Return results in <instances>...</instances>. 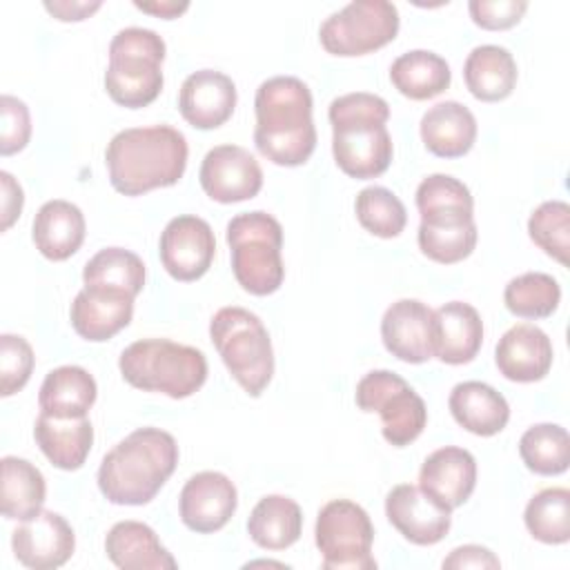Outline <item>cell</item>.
Returning a JSON list of instances; mask_svg holds the SVG:
<instances>
[{"mask_svg":"<svg viewBox=\"0 0 570 570\" xmlns=\"http://www.w3.org/2000/svg\"><path fill=\"white\" fill-rule=\"evenodd\" d=\"M312 91L294 76H274L261 82L254 98L256 149L281 167H298L316 147Z\"/></svg>","mask_w":570,"mask_h":570,"instance_id":"obj_1","label":"cell"},{"mask_svg":"<svg viewBox=\"0 0 570 570\" xmlns=\"http://www.w3.org/2000/svg\"><path fill=\"white\" fill-rule=\"evenodd\" d=\"M187 138L171 125L118 131L105 151L109 183L125 196L176 185L187 167Z\"/></svg>","mask_w":570,"mask_h":570,"instance_id":"obj_2","label":"cell"},{"mask_svg":"<svg viewBox=\"0 0 570 570\" xmlns=\"http://www.w3.org/2000/svg\"><path fill=\"white\" fill-rule=\"evenodd\" d=\"M178 463L176 439L160 428H138L100 461L98 488L116 505L149 503Z\"/></svg>","mask_w":570,"mask_h":570,"instance_id":"obj_3","label":"cell"},{"mask_svg":"<svg viewBox=\"0 0 570 570\" xmlns=\"http://www.w3.org/2000/svg\"><path fill=\"white\" fill-rule=\"evenodd\" d=\"M332 154L343 174L367 180L381 176L392 163V136L385 127L387 102L367 91L338 96L330 102Z\"/></svg>","mask_w":570,"mask_h":570,"instance_id":"obj_4","label":"cell"},{"mask_svg":"<svg viewBox=\"0 0 570 570\" xmlns=\"http://www.w3.org/2000/svg\"><path fill=\"white\" fill-rule=\"evenodd\" d=\"M122 379L142 392L187 399L207 379V358L200 350L169 338H142L127 345L118 358Z\"/></svg>","mask_w":570,"mask_h":570,"instance_id":"obj_5","label":"cell"},{"mask_svg":"<svg viewBox=\"0 0 570 570\" xmlns=\"http://www.w3.org/2000/svg\"><path fill=\"white\" fill-rule=\"evenodd\" d=\"M165 40L145 27L120 29L109 42V67L105 89L109 98L127 109L151 105L163 91Z\"/></svg>","mask_w":570,"mask_h":570,"instance_id":"obj_6","label":"cell"},{"mask_svg":"<svg viewBox=\"0 0 570 570\" xmlns=\"http://www.w3.org/2000/svg\"><path fill=\"white\" fill-rule=\"evenodd\" d=\"M209 338L236 383L261 396L274 374V352L267 327L245 307H220L209 321Z\"/></svg>","mask_w":570,"mask_h":570,"instance_id":"obj_7","label":"cell"},{"mask_svg":"<svg viewBox=\"0 0 570 570\" xmlns=\"http://www.w3.org/2000/svg\"><path fill=\"white\" fill-rule=\"evenodd\" d=\"M232 272L238 285L254 294H274L285 278L281 258L283 227L267 212H245L227 223Z\"/></svg>","mask_w":570,"mask_h":570,"instance_id":"obj_8","label":"cell"},{"mask_svg":"<svg viewBox=\"0 0 570 570\" xmlns=\"http://www.w3.org/2000/svg\"><path fill=\"white\" fill-rule=\"evenodd\" d=\"M316 548L325 570H374V525L370 514L350 499L325 503L314 528Z\"/></svg>","mask_w":570,"mask_h":570,"instance_id":"obj_9","label":"cell"},{"mask_svg":"<svg viewBox=\"0 0 570 570\" xmlns=\"http://www.w3.org/2000/svg\"><path fill=\"white\" fill-rule=\"evenodd\" d=\"M356 405L381 416L383 439L396 448L419 439L428 423L423 399L390 370H372L356 383Z\"/></svg>","mask_w":570,"mask_h":570,"instance_id":"obj_10","label":"cell"},{"mask_svg":"<svg viewBox=\"0 0 570 570\" xmlns=\"http://www.w3.org/2000/svg\"><path fill=\"white\" fill-rule=\"evenodd\" d=\"M399 33V9L387 0H356L334 11L318 29L323 49L332 56H365L392 42Z\"/></svg>","mask_w":570,"mask_h":570,"instance_id":"obj_11","label":"cell"},{"mask_svg":"<svg viewBox=\"0 0 570 570\" xmlns=\"http://www.w3.org/2000/svg\"><path fill=\"white\" fill-rule=\"evenodd\" d=\"M160 263L180 283L198 281L216 256V238L207 220L198 216H176L160 234Z\"/></svg>","mask_w":570,"mask_h":570,"instance_id":"obj_12","label":"cell"},{"mask_svg":"<svg viewBox=\"0 0 570 570\" xmlns=\"http://www.w3.org/2000/svg\"><path fill=\"white\" fill-rule=\"evenodd\" d=\"M198 180L212 200L240 203L261 191L263 169L245 147L218 145L205 154Z\"/></svg>","mask_w":570,"mask_h":570,"instance_id":"obj_13","label":"cell"},{"mask_svg":"<svg viewBox=\"0 0 570 570\" xmlns=\"http://www.w3.org/2000/svg\"><path fill=\"white\" fill-rule=\"evenodd\" d=\"M385 517L414 546L439 543L452 525V510L412 483L387 492Z\"/></svg>","mask_w":570,"mask_h":570,"instance_id":"obj_14","label":"cell"},{"mask_svg":"<svg viewBox=\"0 0 570 570\" xmlns=\"http://www.w3.org/2000/svg\"><path fill=\"white\" fill-rule=\"evenodd\" d=\"M11 548L24 568L53 570L73 554L76 534L62 514L40 510L13 530Z\"/></svg>","mask_w":570,"mask_h":570,"instance_id":"obj_15","label":"cell"},{"mask_svg":"<svg viewBox=\"0 0 570 570\" xmlns=\"http://www.w3.org/2000/svg\"><path fill=\"white\" fill-rule=\"evenodd\" d=\"M238 505V492L232 479L216 470H205L187 479L178 497L180 521L200 534L227 525Z\"/></svg>","mask_w":570,"mask_h":570,"instance_id":"obj_16","label":"cell"},{"mask_svg":"<svg viewBox=\"0 0 570 570\" xmlns=\"http://www.w3.org/2000/svg\"><path fill=\"white\" fill-rule=\"evenodd\" d=\"M381 338L399 361H430L434 356V309L416 298L392 303L381 318Z\"/></svg>","mask_w":570,"mask_h":570,"instance_id":"obj_17","label":"cell"},{"mask_svg":"<svg viewBox=\"0 0 570 570\" xmlns=\"http://www.w3.org/2000/svg\"><path fill=\"white\" fill-rule=\"evenodd\" d=\"M236 107V85L214 69L189 73L178 94L180 116L196 129H216L227 122Z\"/></svg>","mask_w":570,"mask_h":570,"instance_id":"obj_18","label":"cell"},{"mask_svg":"<svg viewBox=\"0 0 570 570\" xmlns=\"http://www.w3.org/2000/svg\"><path fill=\"white\" fill-rule=\"evenodd\" d=\"M494 361L508 381L534 383L552 367V343L541 327L519 323L499 338Z\"/></svg>","mask_w":570,"mask_h":570,"instance_id":"obj_19","label":"cell"},{"mask_svg":"<svg viewBox=\"0 0 570 570\" xmlns=\"http://www.w3.org/2000/svg\"><path fill=\"white\" fill-rule=\"evenodd\" d=\"M131 316L134 296L96 287H82L69 309L71 327L91 343L109 341L131 323Z\"/></svg>","mask_w":570,"mask_h":570,"instance_id":"obj_20","label":"cell"},{"mask_svg":"<svg viewBox=\"0 0 570 570\" xmlns=\"http://www.w3.org/2000/svg\"><path fill=\"white\" fill-rule=\"evenodd\" d=\"M476 485L474 456L456 445L434 450L421 465L419 488L448 505L450 510L463 505Z\"/></svg>","mask_w":570,"mask_h":570,"instance_id":"obj_21","label":"cell"},{"mask_svg":"<svg viewBox=\"0 0 570 570\" xmlns=\"http://www.w3.org/2000/svg\"><path fill=\"white\" fill-rule=\"evenodd\" d=\"M483 343L479 312L463 301H450L434 312V356L448 365L470 363Z\"/></svg>","mask_w":570,"mask_h":570,"instance_id":"obj_22","label":"cell"},{"mask_svg":"<svg viewBox=\"0 0 570 570\" xmlns=\"http://www.w3.org/2000/svg\"><path fill=\"white\" fill-rule=\"evenodd\" d=\"M448 405L454 421L476 436L499 434L510 419V405L505 396L481 381L456 383L450 392Z\"/></svg>","mask_w":570,"mask_h":570,"instance_id":"obj_23","label":"cell"},{"mask_svg":"<svg viewBox=\"0 0 570 570\" xmlns=\"http://www.w3.org/2000/svg\"><path fill=\"white\" fill-rule=\"evenodd\" d=\"M421 140L439 158L465 156L476 140V120L456 100L436 102L421 118Z\"/></svg>","mask_w":570,"mask_h":570,"instance_id":"obj_24","label":"cell"},{"mask_svg":"<svg viewBox=\"0 0 570 570\" xmlns=\"http://www.w3.org/2000/svg\"><path fill=\"white\" fill-rule=\"evenodd\" d=\"M105 552L122 570H174L178 566L156 532L140 521L114 523L105 539Z\"/></svg>","mask_w":570,"mask_h":570,"instance_id":"obj_25","label":"cell"},{"mask_svg":"<svg viewBox=\"0 0 570 570\" xmlns=\"http://www.w3.org/2000/svg\"><path fill=\"white\" fill-rule=\"evenodd\" d=\"M85 216L78 205L69 200H47L31 227L36 249L49 261H67L85 240Z\"/></svg>","mask_w":570,"mask_h":570,"instance_id":"obj_26","label":"cell"},{"mask_svg":"<svg viewBox=\"0 0 570 570\" xmlns=\"http://www.w3.org/2000/svg\"><path fill=\"white\" fill-rule=\"evenodd\" d=\"M33 436L42 454L60 470H78L87 461L94 443V428L87 416L58 419L38 414Z\"/></svg>","mask_w":570,"mask_h":570,"instance_id":"obj_27","label":"cell"},{"mask_svg":"<svg viewBox=\"0 0 570 570\" xmlns=\"http://www.w3.org/2000/svg\"><path fill=\"white\" fill-rule=\"evenodd\" d=\"M416 209L423 225L450 227L474 220L470 189L448 174H432L416 187Z\"/></svg>","mask_w":570,"mask_h":570,"instance_id":"obj_28","label":"cell"},{"mask_svg":"<svg viewBox=\"0 0 570 570\" xmlns=\"http://www.w3.org/2000/svg\"><path fill=\"white\" fill-rule=\"evenodd\" d=\"M98 394L94 376L80 365H60L51 370L38 394L40 412L58 419L87 416Z\"/></svg>","mask_w":570,"mask_h":570,"instance_id":"obj_29","label":"cell"},{"mask_svg":"<svg viewBox=\"0 0 570 570\" xmlns=\"http://www.w3.org/2000/svg\"><path fill=\"white\" fill-rule=\"evenodd\" d=\"M517 62L505 47L481 45L474 47L463 65L465 87L476 100L499 102L508 98L517 85Z\"/></svg>","mask_w":570,"mask_h":570,"instance_id":"obj_30","label":"cell"},{"mask_svg":"<svg viewBox=\"0 0 570 570\" xmlns=\"http://www.w3.org/2000/svg\"><path fill=\"white\" fill-rule=\"evenodd\" d=\"M303 532L301 505L283 494L263 497L249 519L247 534L252 541L265 550H285L298 541Z\"/></svg>","mask_w":570,"mask_h":570,"instance_id":"obj_31","label":"cell"},{"mask_svg":"<svg viewBox=\"0 0 570 570\" xmlns=\"http://www.w3.org/2000/svg\"><path fill=\"white\" fill-rule=\"evenodd\" d=\"M390 80L410 100H430L450 87L452 71L445 58L434 51L412 49L401 53L390 67Z\"/></svg>","mask_w":570,"mask_h":570,"instance_id":"obj_32","label":"cell"},{"mask_svg":"<svg viewBox=\"0 0 570 570\" xmlns=\"http://www.w3.org/2000/svg\"><path fill=\"white\" fill-rule=\"evenodd\" d=\"M2 514L7 519H31L42 510L47 483L42 472L20 456H4L2 461Z\"/></svg>","mask_w":570,"mask_h":570,"instance_id":"obj_33","label":"cell"},{"mask_svg":"<svg viewBox=\"0 0 570 570\" xmlns=\"http://www.w3.org/2000/svg\"><path fill=\"white\" fill-rule=\"evenodd\" d=\"M82 283L85 287L114 289L136 298L145 287V263L129 249L105 247L87 261Z\"/></svg>","mask_w":570,"mask_h":570,"instance_id":"obj_34","label":"cell"},{"mask_svg":"<svg viewBox=\"0 0 570 570\" xmlns=\"http://www.w3.org/2000/svg\"><path fill=\"white\" fill-rule=\"evenodd\" d=\"M519 454L534 474H563L570 465V436L557 423H537L521 434Z\"/></svg>","mask_w":570,"mask_h":570,"instance_id":"obj_35","label":"cell"},{"mask_svg":"<svg viewBox=\"0 0 570 570\" xmlns=\"http://www.w3.org/2000/svg\"><path fill=\"white\" fill-rule=\"evenodd\" d=\"M528 532L548 546H561L570 539V490L546 488L537 492L523 512Z\"/></svg>","mask_w":570,"mask_h":570,"instance_id":"obj_36","label":"cell"},{"mask_svg":"<svg viewBox=\"0 0 570 570\" xmlns=\"http://www.w3.org/2000/svg\"><path fill=\"white\" fill-rule=\"evenodd\" d=\"M561 301V287L557 278L543 272H525L514 276L503 289L505 307L521 318H546Z\"/></svg>","mask_w":570,"mask_h":570,"instance_id":"obj_37","label":"cell"},{"mask_svg":"<svg viewBox=\"0 0 570 570\" xmlns=\"http://www.w3.org/2000/svg\"><path fill=\"white\" fill-rule=\"evenodd\" d=\"M354 212L363 229L379 238H394L407 223V212L401 198L379 185L365 187L354 200Z\"/></svg>","mask_w":570,"mask_h":570,"instance_id":"obj_38","label":"cell"},{"mask_svg":"<svg viewBox=\"0 0 570 570\" xmlns=\"http://www.w3.org/2000/svg\"><path fill=\"white\" fill-rule=\"evenodd\" d=\"M532 243L552 256L557 263L568 265L570 254V205L563 200L541 203L528 220Z\"/></svg>","mask_w":570,"mask_h":570,"instance_id":"obj_39","label":"cell"},{"mask_svg":"<svg viewBox=\"0 0 570 570\" xmlns=\"http://www.w3.org/2000/svg\"><path fill=\"white\" fill-rule=\"evenodd\" d=\"M419 249L434 263L452 265L463 258H468L476 245V225L463 223V225H450V227H430L419 225Z\"/></svg>","mask_w":570,"mask_h":570,"instance_id":"obj_40","label":"cell"},{"mask_svg":"<svg viewBox=\"0 0 570 570\" xmlns=\"http://www.w3.org/2000/svg\"><path fill=\"white\" fill-rule=\"evenodd\" d=\"M33 350L18 334L0 336V394L11 396L22 390L33 372Z\"/></svg>","mask_w":570,"mask_h":570,"instance_id":"obj_41","label":"cell"},{"mask_svg":"<svg viewBox=\"0 0 570 570\" xmlns=\"http://www.w3.org/2000/svg\"><path fill=\"white\" fill-rule=\"evenodd\" d=\"M31 138V116L27 105L4 94L0 98V154L11 156L27 147Z\"/></svg>","mask_w":570,"mask_h":570,"instance_id":"obj_42","label":"cell"},{"mask_svg":"<svg viewBox=\"0 0 570 570\" xmlns=\"http://www.w3.org/2000/svg\"><path fill=\"white\" fill-rule=\"evenodd\" d=\"M468 11L481 29L501 31L514 27L528 11L525 0H472Z\"/></svg>","mask_w":570,"mask_h":570,"instance_id":"obj_43","label":"cell"},{"mask_svg":"<svg viewBox=\"0 0 570 570\" xmlns=\"http://www.w3.org/2000/svg\"><path fill=\"white\" fill-rule=\"evenodd\" d=\"M443 568H499L501 561L494 557L492 550L483 548V546H474V543H468V546H459L454 548L441 563Z\"/></svg>","mask_w":570,"mask_h":570,"instance_id":"obj_44","label":"cell"},{"mask_svg":"<svg viewBox=\"0 0 570 570\" xmlns=\"http://www.w3.org/2000/svg\"><path fill=\"white\" fill-rule=\"evenodd\" d=\"M0 185H2V225H0V229L7 232L22 212L24 194H22L20 183L9 171H0Z\"/></svg>","mask_w":570,"mask_h":570,"instance_id":"obj_45","label":"cell"},{"mask_svg":"<svg viewBox=\"0 0 570 570\" xmlns=\"http://www.w3.org/2000/svg\"><path fill=\"white\" fill-rule=\"evenodd\" d=\"M102 7L100 0H94V2H67V0H60V2H45V9L62 20V22H78V20H85L89 18L94 11H98Z\"/></svg>","mask_w":570,"mask_h":570,"instance_id":"obj_46","label":"cell"},{"mask_svg":"<svg viewBox=\"0 0 570 570\" xmlns=\"http://www.w3.org/2000/svg\"><path fill=\"white\" fill-rule=\"evenodd\" d=\"M136 9L145 11V13H154L160 16L165 20L178 18L183 11L189 9V2H174V0H165V2H134Z\"/></svg>","mask_w":570,"mask_h":570,"instance_id":"obj_47","label":"cell"}]
</instances>
